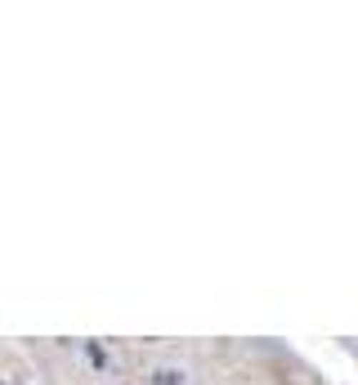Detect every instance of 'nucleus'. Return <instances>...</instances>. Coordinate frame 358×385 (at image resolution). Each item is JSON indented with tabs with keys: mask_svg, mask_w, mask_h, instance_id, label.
Instances as JSON below:
<instances>
[{
	"mask_svg": "<svg viewBox=\"0 0 358 385\" xmlns=\"http://www.w3.org/2000/svg\"><path fill=\"white\" fill-rule=\"evenodd\" d=\"M157 385H179V372H157Z\"/></svg>",
	"mask_w": 358,
	"mask_h": 385,
	"instance_id": "nucleus-1",
	"label": "nucleus"
}]
</instances>
